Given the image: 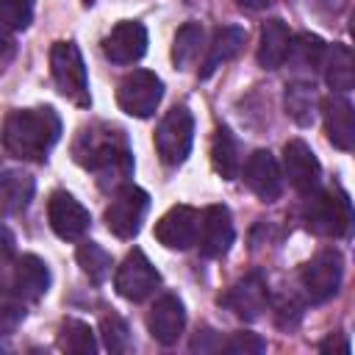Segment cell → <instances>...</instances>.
I'll return each instance as SVG.
<instances>
[{"label": "cell", "instance_id": "3957f363", "mask_svg": "<svg viewBox=\"0 0 355 355\" xmlns=\"http://www.w3.org/2000/svg\"><path fill=\"white\" fill-rule=\"evenodd\" d=\"M302 222L316 236L347 239L355 233V208L338 186L313 189L302 200Z\"/></svg>", "mask_w": 355, "mask_h": 355}, {"label": "cell", "instance_id": "d6a6232c", "mask_svg": "<svg viewBox=\"0 0 355 355\" xmlns=\"http://www.w3.org/2000/svg\"><path fill=\"white\" fill-rule=\"evenodd\" d=\"M22 319H25V305H22V300L14 297V294H6V300H3V311H0L3 333L8 336V333L17 327V322H22Z\"/></svg>", "mask_w": 355, "mask_h": 355}, {"label": "cell", "instance_id": "83f0119b", "mask_svg": "<svg viewBox=\"0 0 355 355\" xmlns=\"http://www.w3.org/2000/svg\"><path fill=\"white\" fill-rule=\"evenodd\" d=\"M202 25L200 22H186L178 28L175 33V42H172V64L178 69H189L197 58H200V50H202Z\"/></svg>", "mask_w": 355, "mask_h": 355}, {"label": "cell", "instance_id": "1f68e13d", "mask_svg": "<svg viewBox=\"0 0 355 355\" xmlns=\"http://www.w3.org/2000/svg\"><path fill=\"white\" fill-rule=\"evenodd\" d=\"M263 349H266V341L258 333H250V330L233 333L222 344V352H230V355H261Z\"/></svg>", "mask_w": 355, "mask_h": 355}, {"label": "cell", "instance_id": "8fae6325", "mask_svg": "<svg viewBox=\"0 0 355 355\" xmlns=\"http://www.w3.org/2000/svg\"><path fill=\"white\" fill-rule=\"evenodd\" d=\"M47 222L53 227V233L64 241H75L80 239L89 225H92V216L89 211L69 194V191H53L50 200H47Z\"/></svg>", "mask_w": 355, "mask_h": 355}, {"label": "cell", "instance_id": "5bb4252c", "mask_svg": "<svg viewBox=\"0 0 355 355\" xmlns=\"http://www.w3.org/2000/svg\"><path fill=\"white\" fill-rule=\"evenodd\" d=\"M283 169H286L288 183H291L300 194H308V191L319 189L322 164H319V158L313 155V150H311L302 139L286 141V147H283Z\"/></svg>", "mask_w": 355, "mask_h": 355}, {"label": "cell", "instance_id": "6da1fadb", "mask_svg": "<svg viewBox=\"0 0 355 355\" xmlns=\"http://www.w3.org/2000/svg\"><path fill=\"white\" fill-rule=\"evenodd\" d=\"M72 158L97 178L103 191H116L133 175V153L128 136L105 122L83 125L72 141Z\"/></svg>", "mask_w": 355, "mask_h": 355}, {"label": "cell", "instance_id": "5b68a950", "mask_svg": "<svg viewBox=\"0 0 355 355\" xmlns=\"http://www.w3.org/2000/svg\"><path fill=\"white\" fill-rule=\"evenodd\" d=\"M191 141H194V116L186 105H175L172 111H166V116L155 130L158 158L166 166H180L191 153Z\"/></svg>", "mask_w": 355, "mask_h": 355}, {"label": "cell", "instance_id": "8d00e7d4", "mask_svg": "<svg viewBox=\"0 0 355 355\" xmlns=\"http://www.w3.org/2000/svg\"><path fill=\"white\" fill-rule=\"evenodd\" d=\"M3 236H6V258H11V252H14V236H11L8 227L3 230Z\"/></svg>", "mask_w": 355, "mask_h": 355}, {"label": "cell", "instance_id": "d6986e66", "mask_svg": "<svg viewBox=\"0 0 355 355\" xmlns=\"http://www.w3.org/2000/svg\"><path fill=\"white\" fill-rule=\"evenodd\" d=\"M50 288V269L39 255H19L11 275V294L22 302H39Z\"/></svg>", "mask_w": 355, "mask_h": 355}, {"label": "cell", "instance_id": "ac0fdd59", "mask_svg": "<svg viewBox=\"0 0 355 355\" xmlns=\"http://www.w3.org/2000/svg\"><path fill=\"white\" fill-rule=\"evenodd\" d=\"M183 327H186V308H183V302L175 294L158 297L153 302L150 313H147V330H150V336L158 344L172 347L180 338Z\"/></svg>", "mask_w": 355, "mask_h": 355}, {"label": "cell", "instance_id": "9c48e42d", "mask_svg": "<svg viewBox=\"0 0 355 355\" xmlns=\"http://www.w3.org/2000/svg\"><path fill=\"white\" fill-rule=\"evenodd\" d=\"M158 283H161L158 269L150 263V258H147L139 247H133V250L125 255V261L119 263V269H116V275H114V288H116V294L125 297V300H130V302L147 300V297L158 288Z\"/></svg>", "mask_w": 355, "mask_h": 355}, {"label": "cell", "instance_id": "d4e9b609", "mask_svg": "<svg viewBox=\"0 0 355 355\" xmlns=\"http://www.w3.org/2000/svg\"><path fill=\"white\" fill-rule=\"evenodd\" d=\"M211 164L216 169V175L222 180H233L241 169V158H239V141L230 133V128L219 125L214 130V141H211Z\"/></svg>", "mask_w": 355, "mask_h": 355}, {"label": "cell", "instance_id": "ffe728a7", "mask_svg": "<svg viewBox=\"0 0 355 355\" xmlns=\"http://www.w3.org/2000/svg\"><path fill=\"white\" fill-rule=\"evenodd\" d=\"M324 53H327L324 42H322L316 33L302 31V33L291 36L286 61H288V69H294V72H300V75H313V72L322 69Z\"/></svg>", "mask_w": 355, "mask_h": 355}, {"label": "cell", "instance_id": "d590c367", "mask_svg": "<svg viewBox=\"0 0 355 355\" xmlns=\"http://www.w3.org/2000/svg\"><path fill=\"white\" fill-rule=\"evenodd\" d=\"M241 8H247V11H261V8H266L272 0H236Z\"/></svg>", "mask_w": 355, "mask_h": 355}, {"label": "cell", "instance_id": "e575fe53", "mask_svg": "<svg viewBox=\"0 0 355 355\" xmlns=\"http://www.w3.org/2000/svg\"><path fill=\"white\" fill-rule=\"evenodd\" d=\"M319 352H349V341L344 338V333H333L324 341H319Z\"/></svg>", "mask_w": 355, "mask_h": 355}, {"label": "cell", "instance_id": "44dd1931", "mask_svg": "<svg viewBox=\"0 0 355 355\" xmlns=\"http://www.w3.org/2000/svg\"><path fill=\"white\" fill-rule=\"evenodd\" d=\"M244 39H247V33H244V28H239V25L216 28V31H214V39H211V44H208V55H205V61H202L200 78H211L216 67H222L225 61L236 58L239 50L244 47Z\"/></svg>", "mask_w": 355, "mask_h": 355}, {"label": "cell", "instance_id": "f546056e", "mask_svg": "<svg viewBox=\"0 0 355 355\" xmlns=\"http://www.w3.org/2000/svg\"><path fill=\"white\" fill-rule=\"evenodd\" d=\"M100 336H103L105 349L114 352V355H122V352L130 349V330H128V322H125L119 313H114V311H108V313L100 319Z\"/></svg>", "mask_w": 355, "mask_h": 355}, {"label": "cell", "instance_id": "7c38bea8", "mask_svg": "<svg viewBox=\"0 0 355 355\" xmlns=\"http://www.w3.org/2000/svg\"><path fill=\"white\" fill-rule=\"evenodd\" d=\"M200 216L191 205H175L155 222V239L166 250H189L200 236Z\"/></svg>", "mask_w": 355, "mask_h": 355}, {"label": "cell", "instance_id": "30bf717a", "mask_svg": "<svg viewBox=\"0 0 355 355\" xmlns=\"http://www.w3.org/2000/svg\"><path fill=\"white\" fill-rule=\"evenodd\" d=\"M266 302H269V286H266L263 272H258V269H252L244 277H239L219 297V305L227 308L230 313H236L244 322H255L266 311Z\"/></svg>", "mask_w": 355, "mask_h": 355}, {"label": "cell", "instance_id": "4fadbf2b", "mask_svg": "<svg viewBox=\"0 0 355 355\" xmlns=\"http://www.w3.org/2000/svg\"><path fill=\"white\" fill-rule=\"evenodd\" d=\"M236 239L233 216L227 205H208L200 216V236L197 247L205 258H222Z\"/></svg>", "mask_w": 355, "mask_h": 355}, {"label": "cell", "instance_id": "7402d4cb", "mask_svg": "<svg viewBox=\"0 0 355 355\" xmlns=\"http://www.w3.org/2000/svg\"><path fill=\"white\" fill-rule=\"evenodd\" d=\"M288 42H291L288 25L277 17L266 19L263 28H261V39H258V64L263 69H277L286 61Z\"/></svg>", "mask_w": 355, "mask_h": 355}, {"label": "cell", "instance_id": "836d02e7", "mask_svg": "<svg viewBox=\"0 0 355 355\" xmlns=\"http://www.w3.org/2000/svg\"><path fill=\"white\" fill-rule=\"evenodd\" d=\"M222 338L214 333V330H197V336L191 338V344H189V349L191 352H214V349H222Z\"/></svg>", "mask_w": 355, "mask_h": 355}, {"label": "cell", "instance_id": "f1b7e54d", "mask_svg": "<svg viewBox=\"0 0 355 355\" xmlns=\"http://www.w3.org/2000/svg\"><path fill=\"white\" fill-rule=\"evenodd\" d=\"M75 258H78V266L89 275L92 283H103L111 272V255L97 241H80Z\"/></svg>", "mask_w": 355, "mask_h": 355}, {"label": "cell", "instance_id": "8992f818", "mask_svg": "<svg viewBox=\"0 0 355 355\" xmlns=\"http://www.w3.org/2000/svg\"><path fill=\"white\" fill-rule=\"evenodd\" d=\"M164 97V80L150 69H133L128 72L116 86V103L128 116L147 119L155 114L158 103Z\"/></svg>", "mask_w": 355, "mask_h": 355}, {"label": "cell", "instance_id": "4316f807", "mask_svg": "<svg viewBox=\"0 0 355 355\" xmlns=\"http://www.w3.org/2000/svg\"><path fill=\"white\" fill-rule=\"evenodd\" d=\"M55 344L61 352H69V355H94L97 352L94 330L80 319H64L58 327Z\"/></svg>", "mask_w": 355, "mask_h": 355}, {"label": "cell", "instance_id": "603a6c76", "mask_svg": "<svg viewBox=\"0 0 355 355\" xmlns=\"http://www.w3.org/2000/svg\"><path fill=\"white\" fill-rule=\"evenodd\" d=\"M324 80L333 92H347L355 86V53L347 44L333 42L324 53Z\"/></svg>", "mask_w": 355, "mask_h": 355}, {"label": "cell", "instance_id": "7a4b0ae2", "mask_svg": "<svg viewBox=\"0 0 355 355\" xmlns=\"http://www.w3.org/2000/svg\"><path fill=\"white\" fill-rule=\"evenodd\" d=\"M61 139V116L50 105L17 108L3 122V147L11 158L42 164Z\"/></svg>", "mask_w": 355, "mask_h": 355}, {"label": "cell", "instance_id": "e0dca14e", "mask_svg": "<svg viewBox=\"0 0 355 355\" xmlns=\"http://www.w3.org/2000/svg\"><path fill=\"white\" fill-rule=\"evenodd\" d=\"M327 141L338 150H352L355 144V105L341 94H327L319 103Z\"/></svg>", "mask_w": 355, "mask_h": 355}, {"label": "cell", "instance_id": "9a60e30c", "mask_svg": "<svg viewBox=\"0 0 355 355\" xmlns=\"http://www.w3.org/2000/svg\"><path fill=\"white\" fill-rule=\"evenodd\" d=\"M103 53L114 64H133L147 53V28L136 19H122L103 39Z\"/></svg>", "mask_w": 355, "mask_h": 355}, {"label": "cell", "instance_id": "277c9868", "mask_svg": "<svg viewBox=\"0 0 355 355\" xmlns=\"http://www.w3.org/2000/svg\"><path fill=\"white\" fill-rule=\"evenodd\" d=\"M50 72L55 80V89L75 105L89 108L92 94H89V75H86V61L78 50L75 42H55L50 47Z\"/></svg>", "mask_w": 355, "mask_h": 355}, {"label": "cell", "instance_id": "4dcf8cb0", "mask_svg": "<svg viewBox=\"0 0 355 355\" xmlns=\"http://www.w3.org/2000/svg\"><path fill=\"white\" fill-rule=\"evenodd\" d=\"M0 17L6 31H25L33 19V0H0Z\"/></svg>", "mask_w": 355, "mask_h": 355}, {"label": "cell", "instance_id": "74e56055", "mask_svg": "<svg viewBox=\"0 0 355 355\" xmlns=\"http://www.w3.org/2000/svg\"><path fill=\"white\" fill-rule=\"evenodd\" d=\"M349 36L355 39V8H352V14H349Z\"/></svg>", "mask_w": 355, "mask_h": 355}, {"label": "cell", "instance_id": "cb8c5ba5", "mask_svg": "<svg viewBox=\"0 0 355 355\" xmlns=\"http://www.w3.org/2000/svg\"><path fill=\"white\" fill-rule=\"evenodd\" d=\"M283 108L288 114L291 122H297L300 128L313 125L316 119V89L311 80H294L286 86L283 92Z\"/></svg>", "mask_w": 355, "mask_h": 355}, {"label": "cell", "instance_id": "2e32d148", "mask_svg": "<svg viewBox=\"0 0 355 355\" xmlns=\"http://www.w3.org/2000/svg\"><path fill=\"white\" fill-rule=\"evenodd\" d=\"M244 183L263 202H275L283 194V175H280V166H277V161H275V155L269 150H255L247 158Z\"/></svg>", "mask_w": 355, "mask_h": 355}, {"label": "cell", "instance_id": "52a82bcc", "mask_svg": "<svg viewBox=\"0 0 355 355\" xmlns=\"http://www.w3.org/2000/svg\"><path fill=\"white\" fill-rule=\"evenodd\" d=\"M150 208V194L133 183H125L114 191L111 205L105 208V225L116 239H133L141 230V222Z\"/></svg>", "mask_w": 355, "mask_h": 355}, {"label": "cell", "instance_id": "ba28073f", "mask_svg": "<svg viewBox=\"0 0 355 355\" xmlns=\"http://www.w3.org/2000/svg\"><path fill=\"white\" fill-rule=\"evenodd\" d=\"M341 277H344V258L333 247L316 252L300 272L302 291L311 302H327L330 297H336Z\"/></svg>", "mask_w": 355, "mask_h": 355}, {"label": "cell", "instance_id": "484cf974", "mask_svg": "<svg viewBox=\"0 0 355 355\" xmlns=\"http://www.w3.org/2000/svg\"><path fill=\"white\" fill-rule=\"evenodd\" d=\"M0 183H3V211L6 214H22L31 205L33 191H36L33 178L22 169H6Z\"/></svg>", "mask_w": 355, "mask_h": 355}]
</instances>
